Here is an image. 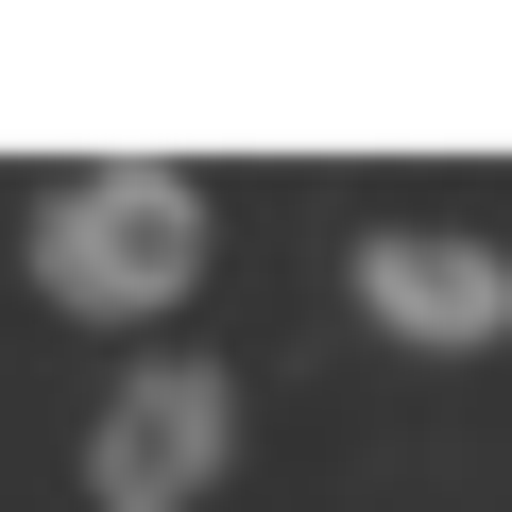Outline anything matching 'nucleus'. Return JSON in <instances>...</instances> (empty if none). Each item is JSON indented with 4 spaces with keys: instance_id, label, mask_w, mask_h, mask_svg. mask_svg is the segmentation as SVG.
Here are the masks:
<instances>
[{
    "instance_id": "2",
    "label": "nucleus",
    "mask_w": 512,
    "mask_h": 512,
    "mask_svg": "<svg viewBox=\"0 0 512 512\" xmlns=\"http://www.w3.org/2000/svg\"><path fill=\"white\" fill-rule=\"evenodd\" d=\"M222 461H239V376L188 359V342H154V359L86 410V512H205Z\"/></svg>"
},
{
    "instance_id": "3",
    "label": "nucleus",
    "mask_w": 512,
    "mask_h": 512,
    "mask_svg": "<svg viewBox=\"0 0 512 512\" xmlns=\"http://www.w3.org/2000/svg\"><path fill=\"white\" fill-rule=\"evenodd\" d=\"M359 308L393 325V342H427V359H495L512 342V239H478V222H359Z\"/></svg>"
},
{
    "instance_id": "1",
    "label": "nucleus",
    "mask_w": 512,
    "mask_h": 512,
    "mask_svg": "<svg viewBox=\"0 0 512 512\" xmlns=\"http://www.w3.org/2000/svg\"><path fill=\"white\" fill-rule=\"evenodd\" d=\"M18 274L69 308V325H171L205 291V171L171 154H103V171H52Z\"/></svg>"
}]
</instances>
